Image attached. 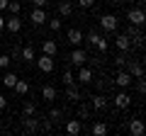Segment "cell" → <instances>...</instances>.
Segmentation results:
<instances>
[{"label": "cell", "instance_id": "cell-15", "mask_svg": "<svg viewBox=\"0 0 146 136\" xmlns=\"http://www.w3.org/2000/svg\"><path fill=\"white\" fill-rule=\"evenodd\" d=\"M76 80H80V83H93V68H88L83 63V66L78 68V75H76Z\"/></svg>", "mask_w": 146, "mask_h": 136}, {"label": "cell", "instance_id": "cell-25", "mask_svg": "<svg viewBox=\"0 0 146 136\" xmlns=\"http://www.w3.org/2000/svg\"><path fill=\"white\" fill-rule=\"evenodd\" d=\"M127 61H129V58H127V53H124V51H122L119 56H115V58H112V63H115L117 68H124V66H127Z\"/></svg>", "mask_w": 146, "mask_h": 136}, {"label": "cell", "instance_id": "cell-9", "mask_svg": "<svg viewBox=\"0 0 146 136\" xmlns=\"http://www.w3.org/2000/svg\"><path fill=\"white\" fill-rule=\"evenodd\" d=\"M22 126H25V131H39V117L36 114H25V119H22Z\"/></svg>", "mask_w": 146, "mask_h": 136}, {"label": "cell", "instance_id": "cell-6", "mask_svg": "<svg viewBox=\"0 0 146 136\" xmlns=\"http://www.w3.org/2000/svg\"><path fill=\"white\" fill-rule=\"evenodd\" d=\"M36 61V66H39V71H42V73H51L54 71V56H46V53H44V56H39V58H34Z\"/></svg>", "mask_w": 146, "mask_h": 136}, {"label": "cell", "instance_id": "cell-39", "mask_svg": "<svg viewBox=\"0 0 146 136\" xmlns=\"http://www.w3.org/2000/svg\"><path fill=\"white\" fill-rule=\"evenodd\" d=\"M32 5L34 7H44V5H49V0H32Z\"/></svg>", "mask_w": 146, "mask_h": 136}, {"label": "cell", "instance_id": "cell-30", "mask_svg": "<svg viewBox=\"0 0 146 136\" xmlns=\"http://www.w3.org/2000/svg\"><path fill=\"white\" fill-rule=\"evenodd\" d=\"M73 83H76V78H73L71 68H66V71H63V85H73Z\"/></svg>", "mask_w": 146, "mask_h": 136}, {"label": "cell", "instance_id": "cell-28", "mask_svg": "<svg viewBox=\"0 0 146 136\" xmlns=\"http://www.w3.org/2000/svg\"><path fill=\"white\" fill-rule=\"evenodd\" d=\"M61 117H63V112L58 110V107H51V112H49V119L56 124V121H61Z\"/></svg>", "mask_w": 146, "mask_h": 136}, {"label": "cell", "instance_id": "cell-16", "mask_svg": "<svg viewBox=\"0 0 146 136\" xmlns=\"http://www.w3.org/2000/svg\"><path fill=\"white\" fill-rule=\"evenodd\" d=\"M56 7H58V15H61V17H71L73 15V3H71V0H58Z\"/></svg>", "mask_w": 146, "mask_h": 136}, {"label": "cell", "instance_id": "cell-19", "mask_svg": "<svg viewBox=\"0 0 146 136\" xmlns=\"http://www.w3.org/2000/svg\"><path fill=\"white\" fill-rule=\"evenodd\" d=\"M66 131H68V134H73V136L80 134V131H83V124H80V119H68V121H66Z\"/></svg>", "mask_w": 146, "mask_h": 136}, {"label": "cell", "instance_id": "cell-13", "mask_svg": "<svg viewBox=\"0 0 146 136\" xmlns=\"http://www.w3.org/2000/svg\"><path fill=\"white\" fill-rule=\"evenodd\" d=\"M66 37H68V44H71V46H78V44H83V32L76 29V27H71V29L66 32Z\"/></svg>", "mask_w": 146, "mask_h": 136}, {"label": "cell", "instance_id": "cell-8", "mask_svg": "<svg viewBox=\"0 0 146 136\" xmlns=\"http://www.w3.org/2000/svg\"><path fill=\"white\" fill-rule=\"evenodd\" d=\"M124 71L131 75V78H144V66H141L139 61H127Z\"/></svg>", "mask_w": 146, "mask_h": 136}, {"label": "cell", "instance_id": "cell-11", "mask_svg": "<svg viewBox=\"0 0 146 136\" xmlns=\"http://www.w3.org/2000/svg\"><path fill=\"white\" fill-rule=\"evenodd\" d=\"M115 46L119 49V51L129 53V51H131V39L127 37V34H117V37H115Z\"/></svg>", "mask_w": 146, "mask_h": 136}, {"label": "cell", "instance_id": "cell-4", "mask_svg": "<svg viewBox=\"0 0 146 136\" xmlns=\"http://www.w3.org/2000/svg\"><path fill=\"white\" fill-rule=\"evenodd\" d=\"M127 129H129V134H131V136H144L146 126H144V121H141L139 117H131L129 124H127Z\"/></svg>", "mask_w": 146, "mask_h": 136}, {"label": "cell", "instance_id": "cell-42", "mask_svg": "<svg viewBox=\"0 0 146 136\" xmlns=\"http://www.w3.org/2000/svg\"><path fill=\"white\" fill-rule=\"evenodd\" d=\"M5 29V17H0V32Z\"/></svg>", "mask_w": 146, "mask_h": 136}, {"label": "cell", "instance_id": "cell-24", "mask_svg": "<svg viewBox=\"0 0 146 136\" xmlns=\"http://www.w3.org/2000/svg\"><path fill=\"white\" fill-rule=\"evenodd\" d=\"M42 51L46 53V56H56V53H58V44L56 42H44L42 44Z\"/></svg>", "mask_w": 146, "mask_h": 136}, {"label": "cell", "instance_id": "cell-10", "mask_svg": "<svg viewBox=\"0 0 146 136\" xmlns=\"http://www.w3.org/2000/svg\"><path fill=\"white\" fill-rule=\"evenodd\" d=\"M29 20H32V24H34V27L44 24V22H46V12H44V7H32Z\"/></svg>", "mask_w": 146, "mask_h": 136}, {"label": "cell", "instance_id": "cell-14", "mask_svg": "<svg viewBox=\"0 0 146 136\" xmlns=\"http://www.w3.org/2000/svg\"><path fill=\"white\" fill-rule=\"evenodd\" d=\"M5 29L10 32V34H17V32L22 29V20H20L17 15H12L10 20H5Z\"/></svg>", "mask_w": 146, "mask_h": 136}, {"label": "cell", "instance_id": "cell-5", "mask_svg": "<svg viewBox=\"0 0 146 136\" xmlns=\"http://www.w3.org/2000/svg\"><path fill=\"white\" fill-rule=\"evenodd\" d=\"M85 61H88V53H85L83 49H73V53L68 56V63H71V66H76V68H80Z\"/></svg>", "mask_w": 146, "mask_h": 136}, {"label": "cell", "instance_id": "cell-37", "mask_svg": "<svg viewBox=\"0 0 146 136\" xmlns=\"http://www.w3.org/2000/svg\"><path fill=\"white\" fill-rule=\"evenodd\" d=\"M139 83H136V90H139V95H144L146 92V83H144V78H136Z\"/></svg>", "mask_w": 146, "mask_h": 136}, {"label": "cell", "instance_id": "cell-23", "mask_svg": "<svg viewBox=\"0 0 146 136\" xmlns=\"http://www.w3.org/2000/svg\"><path fill=\"white\" fill-rule=\"evenodd\" d=\"M56 88H54V85H44V88H42V97L44 100H49V102H54V100H56Z\"/></svg>", "mask_w": 146, "mask_h": 136}, {"label": "cell", "instance_id": "cell-35", "mask_svg": "<svg viewBox=\"0 0 146 136\" xmlns=\"http://www.w3.org/2000/svg\"><path fill=\"white\" fill-rule=\"evenodd\" d=\"M10 63H12V58L7 56V53H3V56H0V68H10Z\"/></svg>", "mask_w": 146, "mask_h": 136}, {"label": "cell", "instance_id": "cell-12", "mask_svg": "<svg viewBox=\"0 0 146 136\" xmlns=\"http://www.w3.org/2000/svg\"><path fill=\"white\" fill-rule=\"evenodd\" d=\"M127 37H129L131 42L136 44V46H144V34H141V29H139V27L129 24V29H127Z\"/></svg>", "mask_w": 146, "mask_h": 136}, {"label": "cell", "instance_id": "cell-27", "mask_svg": "<svg viewBox=\"0 0 146 136\" xmlns=\"http://www.w3.org/2000/svg\"><path fill=\"white\" fill-rule=\"evenodd\" d=\"M85 42H88L90 46H95V44L100 42V34H98V32H95V29H90V32H88V37H85Z\"/></svg>", "mask_w": 146, "mask_h": 136}, {"label": "cell", "instance_id": "cell-3", "mask_svg": "<svg viewBox=\"0 0 146 136\" xmlns=\"http://www.w3.org/2000/svg\"><path fill=\"white\" fill-rule=\"evenodd\" d=\"M112 85H117V88H122V90H127L131 85V75L127 73L124 68H119V73L115 75V80H112Z\"/></svg>", "mask_w": 146, "mask_h": 136}, {"label": "cell", "instance_id": "cell-40", "mask_svg": "<svg viewBox=\"0 0 146 136\" xmlns=\"http://www.w3.org/2000/svg\"><path fill=\"white\" fill-rule=\"evenodd\" d=\"M5 107H7V97H5V95H0V110H5Z\"/></svg>", "mask_w": 146, "mask_h": 136}, {"label": "cell", "instance_id": "cell-21", "mask_svg": "<svg viewBox=\"0 0 146 136\" xmlns=\"http://www.w3.org/2000/svg\"><path fill=\"white\" fill-rule=\"evenodd\" d=\"M107 131H110V126L105 124V121H95V124L90 126V134H95V136H107Z\"/></svg>", "mask_w": 146, "mask_h": 136}, {"label": "cell", "instance_id": "cell-31", "mask_svg": "<svg viewBox=\"0 0 146 136\" xmlns=\"http://www.w3.org/2000/svg\"><path fill=\"white\" fill-rule=\"evenodd\" d=\"M22 114H36L34 102H25V107H22Z\"/></svg>", "mask_w": 146, "mask_h": 136}, {"label": "cell", "instance_id": "cell-33", "mask_svg": "<svg viewBox=\"0 0 146 136\" xmlns=\"http://www.w3.org/2000/svg\"><path fill=\"white\" fill-rule=\"evenodd\" d=\"M78 119H90V107H78Z\"/></svg>", "mask_w": 146, "mask_h": 136}, {"label": "cell", "instance_id": "cell-26", "mask_svg": "<svg viewBox=\"0 0 146 136\" xmlns=\"http://www.w3.org/2000/svg\"><path fill=\"white\" fill-rule=\"evenodd\" d=\"M15 83H17V75L15 73H5V75H3V85H5V88H12Z\"/></svg>", "mask_w": 146, "mask_h": 136}, {"label": "cell", "instance_id": "cell-38", "mask_svg": "<svg viewBox=\"0 0 146 136\" xmlns=\"http://www.w3.org/2000/svg\"><path fill=\"white\" fill-rule=\"evenodd\" d=\"M7 56H10L12 61H17V58H20V46H15V49L10 51V53H7Z\"/></svg>", "mask_w": 146, "mask_h": 136}, {"label": "cell", "instance_id": "cell-17", "mask_svg": "<svg viewBox=\"0 0 146 136\" xmlns=\"http://www.w3.org/2000/svg\"><path fill=\"white\" fill-rule=\"evenodd\" d=\"M90 102H93V110H95V112L107 110V97H105V95H93V100H90Z\"/></svg>", "mask_w": 146, "mask_h": 136}, {"label": "cell", "instance_id": "cell-36", "mask_svg": "<svg viewBox=\"0 0 146 136\" xmlns=\"http://www.w3.org/2000/svg\"><path fill=\"white\" fill-rule=\"evenodd\" d=\"M76 3H78L83 10H88V7H93V5H95V0H76Z\"/></svg>", "mask_w": 146, "mask_h": 136}, {"label": "cell", "instance_id": "cell-32", "mask_svg": "<svg viewBox=\"0 0 146 136\" xmlns=\"http://www.w3.org/2000/svg\"><path fill=\"white\" fill-rule=\"evenodd\" d=\"M49 29H51V32H58V29H61V17H54V20H49Z\"/></svg>", "mask_w": 146, "mask_h": 136}, {"label": "cell", "instance_id": "cell-2", "mask_svg": "<svg viewBox=\"0 0 146 136\" xmlns=\"http://www.w3.org/2000/svg\"><path fill=\"white\" fill-rule=\"evenodd\" d=\"M117 24H119L117 15H102L100 17V27H102L105 32H117Z\"/></svg>", "mask_w": 146, "mask_h": 136}, {"label": "cell", "instance_id": "cell-20", "mask_svg": "<svg viewBox=\"0 0 146 136\" xmlns=\"http://www.w3.org/2000/svg\"><path fill=\"white\" fill-rule=\"evenodd\" d=\"M20 58H22V61H27V63H32V61H34V46H32V44L22 46L20 49Z\"/></svg>", "mask_w": 146, "mask_h": 136}, {"label": "cell", "instance_id": "cell-34", "mask_svg": "<svg viewBox=\"0 0 146 136\" xmlns=\"http://www.w3.org/2000/svg\"><path fill=\"white\" fill-rule=\"evenodd\" d=\"M7 10H10L12 15H20V10H22V5H20V3H12V0H10V3H7Z\"/></svg>", "mask_w": 146, "mask_h": 136}, {"label": "cell", "instance_id": "cell-22", "mask_svg": "<svg viewBox=\"0 0 146 136\" xmlns=\"http://www.w3.org/2000/svg\"><path fill=\"white\" fill-rule=\"evenodd\" d=\"M12 90H15L17 95H22V97H25V95L29 92V83H27V80H20V78H17V83L12 85Z\"/></svg>", "mask_w": 146, "mask_h": 136}, {"label": "cell", "instance_id": "cell-29", "mask_svg": "<svg viewBox=\"0 0 146 136\" xmlns=\"http://www.w3.org/2000/svg\"><path fill=\"white\" fill-rule=\"evenodd\" d=\"M95 49H98L100 53H107V51H110V44H107V39H105V37H100V42L95 44Z\"/></svg>", "mask_w": 146, "mask_h": 136}, {"label": "cell", "instance_id": "cell-1", "mask_svg": "<svg viewBox=\"0 0 146 136\" xmlns=\"http://www.w3.org/2000/svg\"><path fill=\"white\" fill-rule=\"evenodd\" d=\"M127 20H129V24H134V27H144V22H146L144 7H131V10L127 12Z\"/></svg>", "mask_w": 146, "mask_h": 136}, {"label": "cell", "instance_id": "cell-41", "mask_svg": "<svg viewBox=\"0 0 146 136\" xmlns=\"http://www.w3.org/2000/svg\"><path fill=\"white\" fill-rule=\"evenodd\" d=\"M7 3L10 0H0V10H7Z\"/></svg>", "mask_w": 146, "mask_h": 136}, {"label": "cell", "instance_id": "cell-18", "mask_svg": "<svg viewBox=\"0 0 146 136\" xmlns=\"http://www.w3.org/2000/svg\"><path fill=\"white\" fill-rule=\"evenodd\" d=\"M66 100H71V102H80V90L76 88V83L66 85Z\"/></svg>", "mask_w": 146, "mask_h": 136}, {"label": "cell", "instance_id": "cell-7", "mask_svg": "<svg viewBox=\"0 0 146 136\" xmlns=\"http://www.w3.org/2000/svg\"><path fill=\"white\" fill-rule=\"evenodd\" d=\"M112 102H115V107H119V110H127V107L131 105V95L124 92V90H119V92L112 97Z\"/></svg>", "mask_w": 146, "mask_h": 136}]
</instances>
